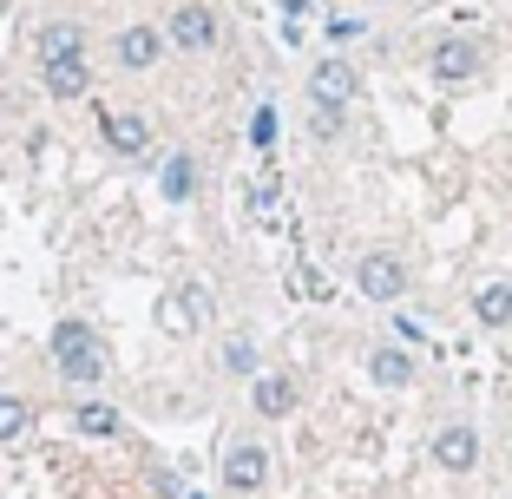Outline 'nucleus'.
I'll use <instances>...</instances> for the list:
<instances>
[{
	"label": "nucleus",
	"instance_id": "f257e3e1",
	"mask_svg": "<svg viewBox=\"0 0 512 499\" xmlns=\"http://www.w3.org/2000/svg\"><path fill=\"white\" fill-rule=\"evenodd\" d=\"M53 368H60L66 381H79V388H92V381L106 375V342H99V329L79 316L53 322Z\"/></svg>",
	"mask_w": 512,
	"mask_h": 499
},
{
	"label": "nucleus",
	"instance_id": "f03ea898",
	"mask_svg": "<svg viewBox=\"0 0 512 499\" xmlns=\"http://www.w3.org/2000/svg\"><path fill=\"white\" fill-rule=\"evenodd\" d=\"M355 289H362L368 303H394L407 289V263L388 257V250H368V257H355Z\"/></svg>",
	"mask_w": 512,
	"mask_h": 499
},
{
	"label": "nucleus",
	"instance_id": "7ed1b4c3",
	"mask_svg": "<svg viewBox=\"0 0 512 499\" xmlns=\"http://www.w3.org/2000/svg\"><path fill=\"white\" fill-rule=\"evenodd\" d=\"M355 92H362V79H355L348 60H316L309 66V99H316V112H348Z\"/></svg>",
	"mask_w": 512,
	"mask_h": 499
},
{
	"label": "nucleus",
	"instance_id": "20e7f679",
	"mask_svg": "<svg viewBox=\"0 0 512 499\" xmlns=\"http://www.w3.org/2000/svg\"><path fill=\"white\" fill-rule=\"evenodd\" d=\"M165 40H171V46H184V53H211V46L224 40V27H217V14L204 7V0H184L178 14H171Z\"/></svg>",
	"mask_w": 512,
	"mask_h": 499
},
{
	"label": "nucleus",
	"instance_id": "39448f33",
	"mask_svg": "<svg viewBox=\"0 0 512 499\" xmlns=\"http://www.w3.org/2000/svg\"><path fill=\"white\" fill-rule=\"evenodd\" d=\"M204 316H211V289H204V283H184V289H171V296H165V309H158V329L184 342V335L204 329Z\"/></svg>",
	"mask_w": 512,
	"mask_h": 499
},
{
	"label": "nucleus",
	"instance_id": "423d86ee",
	"mask_svg": "<svg viewBox=\"0 0 512 499\" xmlns=\"http://www.w3.org/2000/svg\"><path fill=\"white\" fill-rule=\"evenodd\" d=\"M434 467H447V473H473L480 467V434H473V421H447L434 434Z\"/></svg>",
	"mask_w": 512,
	"mask_h": 499
},
{
	"label": "nucleus",
	"instance_id": "0eeeda50",
	"mask_svg": "<svg viewBox=\"0 0 512 499\" xmlns=\"http://www.w3.org/2000/svg\"><path fill=\"white\" fill-rule=\"evenodd\" d=\"M263 480H270V454H263L256 440H237V447L224 454V486H230V493H243V499H250Z\"/></svg>",
	"mask_w": 512,
	"mask_h": 499
},
{
	"label": "nucleus",
	"instance_id": "6e6552de",
	"mask_svg": "<svg viewBox=\"0 0 512 499\" xmlns=\"http://www.w3.org/2000/svg\"><path fill=\"white\" fill-rule=\"evenodd\" d=\"M99 132H106V145H112V152H125V158H145L151 152V125L138 119V112L99 106Z\"/></svg>",
	"mask_w": 512,
	"mask_h": 499
},
{
	"label": "nucleus",
	"instance_id": "1a4fd4ad",
	"mask_svg": "<svg viewBox=\"0 0 512 499\" xmlns=\"http://www.w3.org/2000/svg\"><path fill=\"white\" fill-rule=\"evenodd\" d=\"M250 408L263 414V421H289V414H296V381L289 375H256L250 381Z\"/></svg>",
	"mask_w": 512,
	"mask_h": 499
},
{
	"label": "nucleus",
	"instance_id": "9d476101",
	"mask_svg": "<svg viewBox=\"0 0 512 499\" xmlns=\"http://www.w3.org/2000/svg\"><path fill=\"white\" fill-rule=\"evenodd\" d=\"M165 33H158V27H125L119 33V66H125V73H145V66H158V60H165Z\"/></svg>",
	"mask_w": 512,
	"mask_h": 499
},
{
	"label": "nucleus",
	"instance_id": "9b49d317",
	"mask_svg": "<svg viewBox=\"0 0 512 499\" xmlns=\"http://www.w3.org/2000/svg\"><path fill=\"white\" fill-rule=\"evenodd\" d=\"M480 73V46L473 40H440L434 46V79H447V86H460V79Z\"/></svg>",
	"mask_w": 512,
	"mask_h": 499
},
{
	"label": "nucleus",
	"instance_id": "f8f14e48",
	"mask_svg": "<svg viewBox=\"0 0 512 499\" xmlns=\"http://www.w3.org/2000/svg\"><path fill=\"white\" fill-rule=\"evenodd\" d=\"M40 79H46V99H86L92 86L86 60H40Z\"/></svg>",
	"mask_w": 512,
	"mask_h": 499
},
{
	"label": "nucleus",
	"instance_id": "ddd939ff",
	"mask_svg": "<svg viewBox=\"0 0 512 499\" xmlns=\"http://www.w3.org/2000/svg\"><path fill=\"white\" fill-rule=\"evenodd\" d=\"M40 60H86V27L53 20V27L40 33Z\"/></svg>",
	"mask_w": 512,
	"mask_h": 499
},
{
	"label": "nucleus",
	"instance_id": "4468645a",
	"mask_svg": "<svg viewBox=\"0 0 512 499\" xmlns=\"http://www.w3.org/2000/svg\"><path fill=\"white\" fill-rule=\"evenodd\" d=\"M158 191H165V204H184V197L197 191V158L191 152H171L165 171H158Z\"/></svg>",
	"mask_w": 512,
	"mask_h": 499
},
{
	"label": "nucleus",
	"instance_id": "2eb2a0df",
	"mask_svg": "<svg viewBox=\"0 0 512 499\" xmlns=\"http://www.w3.org/2000/svg\"><path fill=\"white\" fill-rule=\"evenodd\" d=\"M368 375H375V388H407L414 381V355L407 348H375L368 355Z\"/></svg>",
	"mask_w": 512,
	"mask_h": 499
},
{
	"label": "nucleus",
	"instance_id": "dca6fc26",
	"mask_svg": "<svg viewBox=\"0 0 512 499\" xmlns=\"http://www.w3.org/2000/svg\"><path fill=\"white\" fill-rule=\"evenodd\" d=\"M73 427H79V434H92V440H112V434H119V408H106V401H79V408H73Z\"/></svg>",
	"mask_w": 512,
	"mask_h": 499
},
{
	"label": "nucleus",
	"instance_id": "f3484780",
	"mask_svg": "<svg viewBox=\"0 0 512 499\" xmlns=\"http://www.w3.org/2000/svg\"><path fill=\"white\" fill-rule=\"evenodd\" d=\"M473 316H480L486 329H506L512 322V283H486L480 296H473Z\"/></svg>",
	"mask_w": 512,
	"mask_h": 499
},
{
	"label": "nucleus",
	"instance_id": "a211bd4d",
	"mask_svg": "<svg viewBox=\"0 0 512 499\" xmlns=\"http://www.w3.org/2000/svg\"><path fill=\"white\" fill-rule=\"evenodd\" d=\"M27 427H33V408L20 394H0V440H20Z\"/></svg>",
	"mask_w": 512,
	"mask_h": 499
},
{
	"label": "nucleus",
	"instance_id": "6ab92c4d",
	"mask_svg": "<svg viewBox=\"0 0 512 499\" xmlns=\"http://www.w3.org/2000/svg\"><path fill=\"white\" fill-rule=\"evenodd\" d=\"M224 368L243 375V381H256V342H250V335H230V342H224Z\"/></svg>",
	"mask_w": 512,
	"mask_h": 499
},
{
	"label": "nucleus",
	"instance_id": "aec40b11",
	"mask_svg": "<svg viewBox=\"0 0 512 499\" xmlns=\"http://www.w3.org/2000/svg\"><path fill=\"white\" fill-rule=\"evenodd\" d=\"M250 145H256V152H270V145H276V106L250 112Z\"/></svg>",
	"mask_w": 512,
	"mask_h": 499
},
{
	"label": "nucleus",
	"instance_id": "412c9836",
	"mask_svg": "<svg viewBox=\"0 0 512 499\" xmlns=\"http://www.w3.org/2000/svg\"><path fill=\"white\" fill-rule=\"evenodd\" d=\"M394 335H401V342H414V348L427 342V329H421V322H414V316H394Z\"/></svg>",
	"mask_w": 512,
	"mask_h": 499
},
{
	"label": "nucleus",
	"instance_id": "4be33fe9",
	"mask_svg": "<svg viewBox=\"0 0 512 499\" xmlns=\"http://www.w3.org/2000/svg\"><path fill=\"white\" fill-rule=\"evenodd\" d=\"M296 283L309 289V296H329V276H322V270H296Z\"/></svg>",
	"mask_w": 512,
	"mask_h": 499
},
{
	"label": "nucleus",
	"instance_id": "5701e85b",
	"mask_svg": "<svg viewBox=\"0 0 512 499\" xmlns=\"http://www.w3.org/2000/svg\"><path fill=\"white\" fill-rule=\"evenodd\" d=\"M342 132V112H316V138H335Z\"/></svg>",
	"mask_w": 512,
	"mask_h": 499
},
{
	"label": "nucleus",
	"instance_id": "b1692460",
	"mask_svg": "<svg viewBox=\"0 0 512 499\" xmlns=\"http://www.w3.org/2000/svg\"><path fill=\"white\" fill-rule=\"evenodd\" d=\"M289 7V20H302V14H316V0H283Z\"/></svg>",
	"mask_w": 512,
	"mask_h": 499
},
{
	"label": "nucleus",
	"instance_id": "393cba45",
	"mask_svg": "<svg viewBox=\"0 0 512 499\" xmlns=\"http://www.w3.org/2000/svg\"><path fill=\"white\" fill-rule=\"evenodd\" d=\"M191 499H204V493H191Z\"/></svg>",
	"mask_w": 512,
	"mask_h": 499
}]
</instances>
